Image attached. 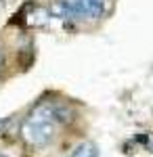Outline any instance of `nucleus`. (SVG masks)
Returning a JSON list of instances; mask_svg holds the SVG:
<instances>
[{"mask_svg":"<svg viewBox=\"0 0 153 157\" xmlns=\"http://www.w3.org/2000/svg\"><path fill=\"white\" fill-rule=\"evenodd\" d=\"M61 121H67V107L55 101H40L25 117L21 134L29 147L44 149L55 140Z\"/></svg>","mask_w":153,"mask_h":157,"instance_id":"obj_1","label":"nucleus"},{"mask_svg":"<svg viewBox=\"0 0 153 157\" xmlns=\"http://www.w3.org/2000/svg\"><path fill=\"white\" fill-rule=\"evenodd\" d=\"M4 67V48H2V44H0V69Z\"/></svg>","mask_w":153,"mask_h":157,"instance_id":"obj_4","label":"nucleus"},{"mask_svg":"<svg viewBox=\"0 0 153 157\" xmlns=\"http://www.w3.org/2000/svg\"><path fill=\"white\" fill-rule=\"evenodd\" d=\"M76 9V19L96 21L103 19L107 13V0H71Z\"/></svg>","mask_w":153,"mask_h":157,"instance_id":"obj_2","label":"nucleus"},{"mask_svg":"<svg viewBox=\"0 0 153 157\" xmlns=\"http://www.w3.org/2000/svg\"><path fill=\"white\" fill-rule=\"evenodd\" d=\"M69 157H99V147L94 143H90V140H84V143L73 147Z\"/></svg>","mask_w":153,"mask_h":157,"instance_id":"obj_3","label":"nucleus"}]
</instances>
